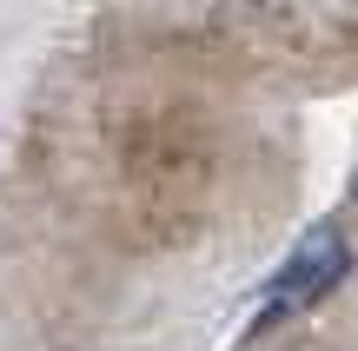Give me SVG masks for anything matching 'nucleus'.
<instances>
[{"instance_id": "f257e3e1", "label": "nucleus", "mask_w": 358, "mask_h": 351, "mask_svg": "<svg viewBox=\"0 0 358 351\" xmlns=\"http://www.w3.org/2000/svg\"><path fill=\"white\" fill-rule=\"evenodd\" d=\"M345 265H352V252H345V239H338V225L306 232V239L292 246V259L279 265V278H272L266 305H259V325H279L285 312H306V305H319L325 292L345 278Z\"/></svg>"}]
</instances>
